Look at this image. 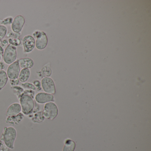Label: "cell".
<instances>
[{"instance_id": "obj_19", "label": "cell", "mask_w": 151, "mask_h": 151, "mask_svg": "<svg viewBox=\"0 0 151 151\" xmlns=\"http://www.w3.org/2000/svg\"><path fill=\"white\" fill-rule=\"evenodd\" d=\"M12 88L14 91V94L17 95L18 99L20 100V98L22 97L24 92V88H23L21 86H12Z\"/></svg>"}, {"instance_id": "obj_27", "label": "cell", "mask_w": 151, "mask_h": 151, "mask_svg": "<svg viewBox=\"0 0 151 151\" xmlns=\"http://www.w3.org/2000/svg\"><path fill=\"white\" fill-rule=\"evenodd\" d=\"M0 151H9L8 147L4 145L1 140H0Z\"/></svg>"}, {"instance_id": "obj_16", "label": "cell", "mask_w": 151, "mask_h": 151, "mask_svg": "<svg viewBox=\"0 0 151 151\" xmlns=\"http://www.w3.org/2000/svg\"><path fill=\"white\" fill-rule=\"evenodd\" d=\"M7 75L4 70H0V91L2 90L6 85L8 82Z\"/></svg>"}, {"instance_id": "obj_23", "label": "cell", "mask_w": 151, "mask_h": 151, "mask_svg": "<svg viewBox=\"0 0 151 151\" xmlns=\"http://www.w3.org/2000/svg\"><path fill=\"white\" fill-rule=\"evenodd\" d=\"M22 86L26 90H31L32 91H35L36 90L35 86L31 83H25L22 84Z\"/></svg>"}, {"instance_id": "obj_15", "label": "cell", "mask_w": 151, "mask_h": 151, "mask_svg": "<svg viewBox=\"0 0 151 151\" xmlns=\"http://www.w3.org/2000/svg\"><path fill=\"white\" fill-rule=\"evenodd\" d=\"M30 76V70L29 69H22L19 74V79L22 83H25L28 81Z\"/></svg>"}, {"instance_id": "obj_12", "label": "cell", "mask_w": 151, "mask_h": 151, "mask_svg": "<svg viewBox=\"0 0 151 151\" xmlns=\"http://www.w3.org/2000/svg\"><path fill=\"white\" fill-rule=\"evenodd\" d=\"M24 118V115L22 113L14 116H8L6 118V122L7 123L12 125H17L21 123Z\"/></svg>"}, {"instance_id": "obj_10", "label": "cell", "mask_w": 151, "mask_h": 151, "mask_svg": "<svg viewBox=\"0 0 151 151\" xmlns=\"http://www.w3.org/2000/svg\"><path fill=\"white\" fill-rule=\"evenodd\" d=\"M48 43V39L45 32H41V34L36 38L35 46L38 50H42L45 48Z\"/></svg>"}, {"instance_id": "obj_7", "label": "cell", "mask_w": 151, "mask_h": 151, "mask_svg": "<svg viewBox=\"0 0 151 151\" xmlns=\"http://www.w3.org/2000/svg\"><path fill=\"white\" fill-rule=\"evenodd\" d=\"M25 19L23 16L18 15L16 17L11 24V29L13 32L20 33L25 24Z\"/></svg>"}, {"instance_id": "obj_31", "label": "cell", "mask_w": 151, "mask_h": 151, "mask_svg": "<svg viewBox=\"0 0 151 151\" xmlns=\"http://www.w3.org/2000/svg\"><path fill=\"white\" fill-rule=\"evenodd\" d=\"M4 51L3 47L0 46V56L3 57V54H4Z\"/></svg>"}, {"instance_id": "obj_11", "label": "cell", "mask_w": 151, "mask_h": 151, "mask_svg": "<svg viewBox=\"0 0 151 151\" xmlns=\"http://www.w3.org/2000/svg\"><path fill=\"white\" fill-rule=\"evenodd\" d=\"M22 111V107L20 104L14 103L12 104L9 107L6 111V116H14L20 114Z\"/></svg>"}, {"instance_id": "obj_30", "label": "cell", "mask_w": 151, "mask_h": 151, "mask_svg": "<svg viewBox=\"0 0 151 151\" xmlns=\"http://www.w3.org/2000/svg\"><path fill=\"white\" fill-rule=\"evenodd\" d=\"M5 68V65L4 63L0 62V70H3Z\"/></svg>"}, {"instance_id": "obj_18", "label": "cell", "mask_w": 151, "mask_h": 151, "mask_svg": "<svg viewBox=\"0 0 151 151\" xmlns=\"http://www.w3.org/2000/svg\"><path fill=\"white\" fill-rule=\"evenodd\" d=\"M76 147V144L74 141L70 139L65 141V145L63 148V151H74Z\"/></svg>"}, {"instance_id": "obj_3", "label": "cell", "mask_w": 151, "mask_h": 151, "mask_svg": "<svg viewBox=\"0 0 151 151\" xmlns=\"http://www.w3.org/2000/svg\"><path fill=\"white\" fill-rule=\"evenodd\" d=\"M5 63L11 64L15 61L17 57V51L16 47L9 45L5 48L3 55Z\"/></svg>"}, {"instance_id": "obj_21", "label": "cell", "mask_w": 151, "mask_h": 151, "mask_svg": "<svg viewBox=\"0 0 151 151\" xmlns=\"http://www.w3.org/2000/svg\"><path fill=\"white\" fill-rule=\"evenodd\" d=\"M7 32V29L6 26L0 25V42L6 37Z\"/></svg>"}, {"instance_id": "obj_26", "label": "cell", "mask_w": 151, "mask_h": 151, "mask_svg": "<svg viewBox=\"0 0 151 151\" xmlns=\"http://www.w3.org/2000/svg\"><path fill=\"white\" fill-rule=\"evenodd\" d=\"M9 82H10V84L11 86H17L19 84V83H20V80H19L18 78H17V79H12V80L10 79Z\"/></svg>"}, {"instance_id": "obj_20", "label": "cell", "mask_w": 151, "mask_h": 151, "mask_svg": "<svg viewBox=\"0 0 151 151\" xmlns=\"http://www.w3.org/2000/svg\"><path fill=\"white\" fill-rule=\"evenodd\" d=\"M9 45L14 47L19 46L22 44L21 40L19 38H9L8 40Z\"/></svg>"}, {"instance_id": "obj_22", "label": "cell", "mask_w": 151, "mask_h": 151, "mask_svg": "<svg viewBox=\"0 0 151 151\" xmlns=\"http://www.w3.org/2000/svg\"><path fill=\"white\" fill-rule=\"evenodd\" d=\"M13 20H14V18L13 17H9L4 18L3 20H1L0 22H1V25L6 26V25H9L12 24Z\"/></svg>"}, {"instance_id": "obj_25", "label": "cell", "mask_w": 151, "mask_h": 151, "mask_svg": "<svg viewBox=\"0 0 151 151\" xmlns=\"http://www.w3.org/2000/svg\"><path fill=\"white\" fill-rule=\"evenodd\" d=\"M23 94L29 95L33 99L34 96H35V92L34 91L31 90H25V91H24Z\"/></svg>"}, {"instance_id": "obj_8", "label": "cell", "mask_w": 151, "mask_h": 151, "mask_svg": "<svg viewBox=\"0 0 151 151\" xmlns=\"http://www.w3.org/2000/svg\"><path fill=\"white\" fill-rule=\"evenodd\" d=\"M22 45L24 52H31L35 47V39L31 35H26L23 39Z\"/></svg>"}, {"instance_id": "obj_28", "label": "cell", "mask_w": 151, "mask_h": 151, "mask_svg": "<svg viewBox=\"0 0 151 151\" xmlns=\"http://www.w3.org/2000/svg\"><path fill=\"white\" fill-rule=\"evenodd\" d=\"M34 103H35V105H34V109H33V111H32V113H35H35L39 112L40 110V106L37 103V102H35V101H34Z\"/></svg>"}, {"instance_id": "obj_13", "label": "cell", "mask_w": 151, "mask_h": 151, "mask_svg": "<svg viewBox=\"0 0 151 151\" xmlns=\"http://www.w3.org/2000/svg\"><path fill=\"white\" fill-rule=\"evenodd\" d=\"M20 68L23 69L31 68L34 65V61L31 58L24 57L17 60Z\"/></svg>"}, {"instance_id": "obj_17", "label": "cell", "mask_w": 151, "mask_h": 151, "mask_svg": "<svg viewBox=\"0 0 151 151\" xmlns=\"http://www.w3.org/2000/svg\"><path fill=\"white\" fill-rule=\"evenodd\" d=\"M32 121L35 123H40L45 120L44 113L42 111H39L34 114L31 117Z\"/></svg>"}, {"instance_id": "obj_24", "label": "cell", "mask_w": 151, "mask_h": 151, "mask_svg": "<svg viewBox=\"0 0 151 151\" xmlns=\"http://www.w3.org/2000/svg\"><path fill=\"white\" fill-rule=\"evenodd\" d=\"M32 84L36 87V90L39 91L41 90V82L37 79L33 80L32 81Z\"/></svg>"}, {"instance_id": "obj_4", "label": "cell", "mask_w": 151, "mask_h": 151, "mask_svg": "<svg viewBox=\"0 0 151 151\" xmlns=\"http://www.w3.org/2000/svg\"><path fill=\"white\" fill-rule=\"evenodd\" d=\"M44 115L45 118L53 120L58 114V109L55 103L53 102L46 103L44 106Z\"/></svg>"}, {"instance_id": "obj_32", "label": "cell", "mask_w": 151, "mask_h": 151, "mask_svg": "<svg viewBox=\"0 0 151 151\" xmlns=\"http://www.w3.org/2000/svg\"><path fill=\"white\" fill-rule=\"evenodd\" d=\"M1 56H0V61H1Z\"/></svg>"}, {"instance_id": "obj_6", "label": "cell", "mask_w": 151, "mask_h": 151, "mask_svg": "<svg viewBox=\"0 0 151 151\" xmlns=\"http://www.w3.org/2000/svg\"><path fill=\"white\" fill-rule=\"evenodd\" d=\"M20 71L21 70L19 63L18 61H15L10 64L6 72L8 77L11 80L18 78Z\"/></svg>"}, {"instance_id": "obj_29", "label": "cell", "mask_w": 151, "mask_h": 151, "mask_svg": "<svg viewBox=\"0 0 151 151\" xmlns=\"http://www.w3.org/2000/svg\"><path fill=\"white\" fill-rule=\"evenodd\" d=\"M1 45L3 47H6L9 45L8 40L7 39H4L3 40H1Z\"/></svg>"}, {"instance_id": "obj_9", "label": "cell", "mask_w": 151, "mask_h": 151, "mask_svg": "<svg viewBox=\"0 0 151 151\" xmlns=\"http://www.w3.org/2000/svg\"><path fill=\"white\" fill-rule=\"evenodd\" d=\"M35 100L37 103L40 104L54 101L53 95L45 92H40L37 93L35 96Z\"/></svg>"}, {"instance_id": "obj_5", "label": "cell", "mask_w": 151, "mask_h": 151, "mask_svg": "<svg viewBox=\"0 0 151 151\" xmlns=\"http://www.w3.org/2000/svg\"><path fill=\"white\" fill-rule=\"evenodd\" d=\"M41 87L45 93L55 94L56 93L55 84L52 78L50 77L42 78L41 81Z\"/></svg>"}, {"instance_id": "obj_1", "label": "cell", "mask_w": 151, "mask_h": 151, "mask_svg": "<svg viewBox=\"0 0 151 151\" xmlns=\"http://www.w3.org/2000/svg\"><path fill=\"white\" fill-rule=\"evenodd\" d=\"M17 134L16 130L14 127H4L1 134V139L7 147L10 149H14Z\"/></svg>"}, {"instance_id": "obj_2", "label": "cell", "mask_w": 151, "mask_h": 151, "mask_svg": "<svg viewBox=\"0 0 151 151\" xmlns=\"http://www.w3.org/2000/svg\"><path fill=\"white\" fill-rule=\"evenodd\" d=\"M19 100L22 114L25 115L31 114L35 105L33 99L29 95L22 94Z\"/></svg>"}, {"instance_id": "obj_14", "label": "cell", "mask_w": 151, "mask_h": 151, "mask_svg": "<svg viewBox=\"0 0 151 151\" xmlns=\"http://www.w3.org/2000/svg\"><path fill=\"white\" fill-rule=\"evenodd\" d=\"M52 70L51 68V64L49 63L46 64L41 69L39 73H37L39 77H49L52 75Z\"/></svg>"}]
</instances>
